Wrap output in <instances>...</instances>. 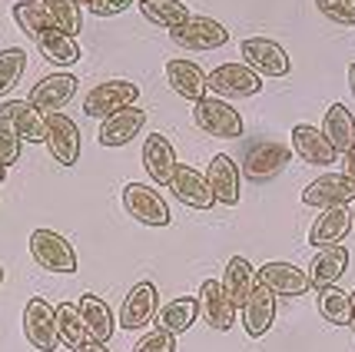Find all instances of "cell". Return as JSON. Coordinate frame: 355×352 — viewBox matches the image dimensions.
<instances>
[{"mask_svg":"<svg viewBox=\"0 0 355 352\" xmlns=\"http://www.w3.org/2000/svg\"><path fill=\"white\" fill-rule=\"evenodd\" d=\"M193 123L200 126L202 133L219 137V140L243 137V117H239V110L232 107L230 100H219L213 93H206L202 100L193 103Z\"/></svg>","mask_w":355,"mask_h":352,"instance_id":"obj_1","label":"cell"},{"mask_svg":"<svg viewBox=\"0 0 355 352\" xmlns=\"http://www.w3.org/2000/svg\"><path fill=\"white\" fill-rule=\"evenodd\" d=\"M137 100H139V83L113 77V80L96 83V87L83 97V113L93 117V120H107L110 113H116V110L137 107Z\"/></svg>","mask_w":355,"mask_h":352,"instance_id":"obj_2","label":"cell"},{"mask_svg":"<svg viewBox=\"0 0 355 352\" xmlns=\"http://www.w3.org/2000/svg\"><path fill=\"white\" fill-rule=\"evenodd\" d=\"M206 87L213 90V97L219 100H246V97H256L263 90V77L252 74L246 63L239 60H230V63H219L206 74Z\"/></svg>","mask_w":355,"mask_h":352,"instance_id":"obj_3","label":"cell"},{"mask_svg":"<svg viewBox=\"0 0 355 352\" xmlns=\"http://www.w3.org/2000/svg\"><path fill=\"white\" fill-rule=\"evenodd\" d=\"M170 40L180 50H189V53H209V50H219V47L230 44V31L213 20V17H189L180 27L170 31Z\"/></svg>","mask_w":355,"mask_h":352,"instance_id":"obj_4","label":"cell"},{"mask_svg":"<svg viewBox=\"0 0 355 352\" xmlns=\"http://www.w3.org/2000/svg\"><path fill=\"white\" fill-rule=\"evenodd\" d=\"M289 160H293V150L286 143H279V140H259L243 156V176H246L249 183H269V180H276L279 173L289 167Z\"/></svg>","mask_w":355,"mask_h":352,"instance_id":"obj_5","label":"cell"},{"mask_svg":"<svg viewBox=\"0 0 355 352\" xmlns=\"http://www.w3.org/2000/svg\"><path fill=\"white\" fill-rule=\"evenodd\" d=\"M239 53H243V63L252 74H259V77H286L293 70V60H289L286 47L269 40V37H249V40H243Z\"/></svg>","mask_w":355,"mask_h":352,"instance_id":"obj_6","label":"cell"},{"mask_svg":"<svg viewBox=\"0 0 355 352\" xmlns=\"http://www.w3.org/2000/svg\"><path fill=\"white\" fill-rule=\"evenodd\" d=\"M31 256L37 266H44L46 273H77V253L73 246L53 230H33L31 233Z\"/></svg>","mask_w":355,"mask_h":352,"instance_id":"obj_7","label":"cell"},{"mask_svg":"<svg viewBox=\"0 0 355 352\" xmlns=\"http://www.w3.org/2000/svg\"><path fill=\"white\" fill-rule=\"evenodd\" d=\"M24 336H27V346H33L37 352H53L60 346L57 316H53V306L46 303L44 296H31L27 299V306H24Z\"/></svg>","mask_w":355,"mask_h":352,"instance_id":"obj_8","label":"cell"},{"mask_svg":"<svg viewBox=\"0 0 355 352\" xmlns=\"http://www.w3.org/2000/svg\"><path fill=\"white\" fill-rule=\"evenodd\" d=\"M123 210L143 226H170V206L159 196V190L146 183H126L123 186Z\"/></svg>","mask_w":355,"mask_h":352,"instance_id":"obj_9","label":"cell"},{"mask_svg":"<svg viewBox=\"0 0 355 352\" xmlns=\"http://www.w3.org/2000/svg\"><path fill=\"white\" fill-rule=\"evenodd\" d=\"M256 286L269 290L272 296H289V299L306 296V292L312 290L306 269H299V266H293V262H286V260L263 262V266L256 269Z\"/></svg>","mask_w":355,"mask_h":352,"instance_id":"obj_10","label":"cell"},{"mask_svg":"<svg viewBox=\"0 0 355 352\" xmlns=\"http://www.w3.org/2000/svg\"><path fill=\"white\" fill-rule=\"evenodd\" d=\"M77 77L73 74H67V70H60V74H46L44 80H37L31 87V93H27V103H33L37 110H44L46 117L50 113H60L73 97H77Z\"/></svg>","mask_w":355,"mask_h":352,"instance_id":"obj_11","label":"cell"},{"mask_svg":"<svg viewBox=\"0 0 355 352\" xmlns=\"http://www.w3.org/2000/svg\"><path fill=\"white\" fill-rule=\"evenodd\" d=\"M46 150L50 156L60 163V167H73L80 160V150H83V140H80V126L67 113H50V123H46Z\"/></svg>","mask_w":355,"mask_h":352,"instance_id":"obj_12","label":"cell"},{"mask_svg":"<svg viewBox=\"0 0 355 352\" xmlns=\"http://www.w3.org/2000/svg\"><path fill=\"white\" fill-rule=\"evenodd\" d=\"M355 199V183L345 173H325L319 180H312L302 190V203L306 206H319V210H336V206H349Z\"/></svg>","mask_w":355,"mask_h":352,"instance_id":"obj_13","label":"cell"},{"mask_svg":"<svg viewBox=\"0 0 355 352\" xmlns=\"http://www.w3.org/2000/svg\"><path fill=\"white\" fill-rule=\"evenodd\" d=\"M156 309H159V290L153 283H137L133 290L126 292L116 319H120L126 333H137V329H143V326H150L156 319Z\"/></svg>","mask_w":355,"mask_h":352,"instance_id":"obj_14","label":"cell"},{"mask_svg":"<svg viewBox=\"0 0 355 352\" xmlns=\"http://www.w3.org/2000/svg\"><path fill=\"white\" fill-rule=\"evenodd\" d=\"M143 126H146V110H143V107H126V110L110 113L107 120H100L96 140H100V146L116 150V146L133 143V137H137V133H143Z\"/></svg>","mask_w":355,"mask_h":352,"instance_id":"obj_15","label":"cell"},{"mask_svg":"<svg viewBox=\"0 0 355 352\" xmlns=\"http://www.w3.org/2000/svg\"><path fill=\"white\" fill-rule=\"evenodd\" d=\"M0 117L14 126L17 137L24 140V143H44L46 140L50 117H46L44 110H37L33 103H27V100H3L0 103Z\"/></svg>","mask_w":355,"mask_h":352,"instance_id":"obj_16","label":"cell"},{"mask_svg":"<svg viewBox=\"0 0 355 352\" xmlns=\"http://www.w3.org/2000/svg\"><path fill=\"white\" fill-rule=\"evenodd\" d=\"M196 303H200V316L206 319V326H209V329H216V333L232 329V322H236V316H239L236 306L230 303V296H226V290H223V283H219V279H202Z\"/></svg>","mask_w":355,"mask_h":352,"instance_id":"obj_17","label":"cell"},{"mask_svg":"<svg viewBox=\"0 0 355 352\" xmlns=\"http://www.w3.org/2000/svg\"><path fill=\"white\" fill-rule=\"evenodd\" d=\"M170 193L180 199L183 206H189V210H209V206L216 203V199H213V190L206 183V173H200L196 167H186V163H180L176 173H173Z\"/></svg>","mask_w":355,"mask_h":352,"instance_id":"obj_18","label":"cell"},{"mask_svg":"<svg viewBox=\"0 0 355 352\" xmlns=\"http://www.w3.org/2000/svg\"><path fill=\"white\" fill-rule=\"evenodd\" d=\"M143 169H146V176L153 180L156 186H170L173 173L180 167V160H176V150H173V143L163 133H150V137L143 140Z\"/></svg>","mask_w":355,"mask_h":352,"instance_id":"obj_19","label":"cell"},{"mask_svg":"<svg viewBox=\"0 0 355 352\" xmlns=\"http://www.w3.org/2000/svg\"><path fill=\"white\" fill-rule=\"evenodd\" d=\"M206 183H209V190H213V199H216V203H223V206H239L243 186H239V167H236L232 156L216 153L213 160H209Z\"/></svg>","mask_w":355,"mask_h":352,"instance_id":"obj_20","label":"cell"},{"mask_svg":"<svg viewBox=\"0 0 355 352\" xmlns=\"http://www.w3.org/2000/svg\"><path fill=\"white\" fill-rule=\"evenodd\" d=\"M166 83H170V90L176 97H183L189 103H196L202 100L209 87H206V70H202L200 63L193 60H183V57H173L166 60Z\"/></svg>","mask_w":355,"mask_h":352,"instance_id":"obj_21","label":"cell"},{"mask_svg":"<svg viewBox=\"0 0 355 352\" xmlns=\"http://www.w3.org/2000/svg\"><path fill=\"white\" fill-rule=\"evenodd\" d=\"M293 153L309 167H332L339 160V153L322 137V130L309 126V123H295L293 126Z\"/></svg>","mask_w":355,"mask_h":352,"instance_id":"obj_22","label":"cell"},{"mask_svg":"<svg viewBox=\"0 0 355 352\" xmlns=\"http://www.w3.org/2000/svg\"><path fill=\"white\" fill-rule=\"evenodd\" d=\"M77 312L80 319H83V329H87V339L90 342H100V346H107L110 336H113V329H116V316L110 312V306L96 296V292H83L77 303Z\"/></svg>","mask_w":355,"mask_h":352,"instance_id":"obj_23","label":"cell"},{"mask_svg":"<svg viewBox=\"0 0 355 352\" xmlns=\"http://www.w3.org/2000/svg\"><path fill=\"white\" fill-rule=\"evenodd\" d=\"M349 269V249L345 246H322L315 249V256L309 262V283L315 290H325V286H336Z\"/></svg>","mask_w":355,"mask_h":352,"instance_id":"obj_24","label":"cell"},{"mask_svg":"<svg viewBox=\"0 0 355 352\" xmlns=\"http://www.w3.org/2000/svg\"><path fill=\"white\" fill-rule=\"evenodd\" d=\"M243 312V329H246V336L252 339H263L269 329H272V322H276V296L263 286H256V290L249 292L246 306L239 309Z\"/></svg>","mask_w":355,"mask_h":352,"instance_id":"obj_25","label":"cell"},{"mask_svg":"<svg viewBox=\"0 0 355 352\" xmlns=\"http://www.w3.org/2000/svg\"><path fill=\"white\" fill-rule=\"evenodd\" d=\"M352 230V213L349 206H336V210H322L319 219L309 226V243L315 249L322 246H342V240Z\"/></svg>","mask_w":355,"mask_h":352,"instance_id":"obj_26","label":"cell"},{"mask_svg":"<svg viewBox=\"0 0 355 352\" xmlns=\"http://www.w3.org/2000/svg\"><path fill=\"white\" fill-rule=\"evenodd\" d=\"M196 319H200V303H196V296H176V299H170L166 306L156 309L153 326L163 329V333H170V336H180V333H189Z\"/></svg>","mask_w":355,"mask_h":352,"instance_id":"obj_27","label":"cell"},{"mask_svg":"<svg viewBox=\"0 0 355 352\" xmlns=\"http://www.w3.org/2000/svg\"><path fill=\"white\" fill-rule=\"evenodd\" d=\"M223 283V290H226V296H230V303L236 306V312L246 306L249 292L256 290V269L249 266V260H243V256H232L230 262H226V276L219 279Z\"/></svg>","mask_w":355,"mask_h":352,"instance_id":"obj_28","label":"cell"},{"mask_svg":"<svg viewBox=\"0 0 355 352\" xmlns=\"http://www.w3.org/2000/svg\"><path fill=\"white\" fill-rule=\"evenodd\" d=\"M322 137L329 140V146H332L336 153H345L355 143V117L349 113L345 103H332V107L325 110Z\"/></svg>","mask_w":355,"mask_h":352,"instance_id":"obj_29","label":"cell"},{"mask_svg":"<svg viewBox=\"0 0 355 352\" xmlns=\"http://www.w3.org/2000/svg\"><path fill=\"white\" fill-rule=\"evenodd\" d=\"M33 44L40 47V53H44V57L53 63V67H73V63L83 57V50H80L77 37H67V33L53 31V27L40 33Z\"/></svg>","mask_w":355,"mask_h":352,"instance_id":"obj_30","label":"cell"},{"mask_svg":"<svg viewBox=\"0 0 355 352\" xmlns=\"http://www.w3.org/2000/svg\"><path fill=\"white\" fill-rule=\"evenodd\" d=\"M137 7H139V14H143V20H150L153 27H166V31L180 27L183 20L193 17L186 10L183 0H139Z\"/></svg>","mask_w":355,"mask_h":352,"instance_id":"obj_31","label":"cell"},{"mask_svg":"<svg viewBox=\"0 0 355 352\" xmlns=\"http://www.w3.org/2000/svg\"><path fill=\"white\" fill-rule=\"evenodd\" d=\"M53 316H57V339H60V346L80 352L90 342L87 329H83V319H80V312H77V303H60V306L53 309Z\"/></svg>","mask_w":355,"mask_h":352,"instance_id":"obj_32","label":"cell"},{"mask_svg":"<svg viewBox=\"0 0 355 352\" xmlns=\"http://www.w3.org/2000/svg\"><path fill=\"white\" fill-rule=\"evenodd\" d=\"M40 3H44L53 31L67 33V37H77L80 27H83V10H80L77 0H40Z\"/></svg>","mask_w":355,"mask_h":352,"instance_id":"obj_33","label":"cell"},{"mask_svg":"<svg viewBox=\"0 0 355 352\" xmlns=\"http://www.w3.org/2000/svg\"><path fill=\"white\" fill-rule=\"evenodd\" d=\"M315 309L325 322L332 326H349V292L339 286H325L315 290Z\"/></svg>","mask_w":355,"mask_h":352,"instance_id":"obj_34","label":"cell"},{"mask_svg":"<svg viewBox=\"0 0 355 352\" xmlns=\"http://www.w3.org/2000/svg\"><path fill=\"white\" fill-rule=\"evenodd\" d=\"M27 74V50L24 47H3L0 50V97L14 90Z\"/></svg>","mask_w":355,"mask_h":352,"instance_id":"obj_35","label":"cell"},{"mask_svg":"<svg viewBox=\"0 0 355 352\" xmlns=\"http://www.w3.org/2000/svg\"><path fill=\"white\" fill-rule=\"evenodd\" d=\"M14 24L27 33V37H33V40H37L44 31H50V17H46L40 0H17L14 3Z\"/></svg>","mask_w":355,"mask_h":352,"instance_id":"obj_36","label":"cell"},{"mask_svg":"<svg viewBox=\"0 0 355 352\" xmlns=\"http://www.w3.org/2000/svg\"><path fill=\"white\" fill-rule=\"evenodd\" d=\"M315 7L329 24L345 27V31L355 27V0H315Z\"/></svg>","mask_w":355,"mask_h":352,"instance_id":"obj_37","label":"cell"},{"mask_svg":"<svg viewBox=\"0 0 355 352\" xmlns=\"http://www.w3.org/2000/svg\"><path fill=\"white\" fill-rule=\"evenodd\" d=\"M20 150H24V140L17 137V130L10 123L0 117V167H14L17 160H20Z\"/></svg>","mask_w":355,"mask_h":352,"instance_id":"obj_38","label":"cell"},{"mask_svg":"<svg viewBox=\"0 0 355 352\" xmlns=\"http://www.w3.org/2000/svg\"><path fill=\"white\" fill-rule=\"evenodd\" d=\"M133 352H176V336L163 333V329H153L133 346Z\"/></svg>","mask_w":355,"mask_h":352,"instance_id":"obj_39","label":"cell"},{"mask_svg":"<svg viewBox=\"0 0 355 352\" xmlns=\"http://www.w3.org/2000/svg\"><path fill=\"white\" fill-rule=\"evenodd\" d=\"M133 3H139V0H90L87 7H90L93 17H116L123 10H130Z\"/></svg>","mask_w":355,"mask_h":352,"instance_id":"obj_40","label":"cell"},{"mask_svg":"<svg viewBox=\"0 0 355 352\" xmlns=\"http://www.w3.org/2000/svg\"><path fill=\"white\" fill-rule=\"evenodd\" d=\"M339 156H342V163H345V176L355 183V143L345 150V153H339Z\"/></svg>","mask_w":355,"mask_h":352,"instance_id":"obj_41","label":"cell"},{"mask_svg":"<svg viewBox=\"0 0 355 352\" xmlns=\"http://www.w3.org/2000/svg\"><path fill=\"white\" fill-rule=\"evenodd\" d=\"M349 329H355V290L349 292Z\"/></svg>","mask_w":355,"mask_h":352,"instance_id":"obj_42","label":"cell"},{"mask_svg":"<svg viewBox=\"0 0 355 352\" xmlns=\"http://www.w3.org/2000/svg\"><path fill=\"white\" fill-rule=\"evenodd\" d=\"M80 352H110V349H107V346H100V342H87Z\"/></svg>","mask_w":355,"mask_h":352,"instance_id":"obj_43","label":"cell"},{"mask_svg":"<svg viewBox=\"0 0 355 352\" xmlns=\"http://www.w3.org/2000/svg\"><path fill=\"white\" fill-rule=\"evenodd\" d=\"M349 90H352V97H355V63H349Z\"/></svg>","mask_w":355,"mask_h":352,"instance_id":"obj_44","label":"cell"},{"mask_svg":"<svg viewBox=\"0 0 355 352\" xmlns=\"http://www.w3.org/2000/svg\"><path fill=\"white\" fill-rule=\"evenodd\" d=\"M3 276H7V273H3V266H0V283H3Z\"/></svg>","mask_w":355,"mask_h":352,"instance_id":"obj_45","label":"cell"},{"mask_svg":"<svg viewBox=\"0 0 355 352\" xmlns=\"http://www.w3.org/2000/svg\"><path fill=\"white\" fill-rule=\"evenodd\" d=\"M0 183H3V167H0Z\"/></svg>","mask_w":355,"mask_h":352,"instance_id":"obj_46","label":"cell"},{"mask_svg":"<svg viewBox=\"0 0 355 352\" xmlns=\"http://www.w3.org/2000/svg\"><path fill=\"white\" fill-rule=\"evenodd\" d=\"M77 3H90V0H77Z\"/></svg>","mask_w":355,"mask_h":352,"instance_id":"obj_47","label":"cell"},{"mask_svg":"<svg viewBox=\"0 0 355 352\" xmlns=\"http://www.w3.org/2000/svg\"><path fill=\"white\" fill-rule=\"evenodd\" d=\"M352 216H355V213H352Z\"/></svg>","mask_w":355,"mask_h":352,"instance_id":"obj_48","label":"cell"}]
</instances>
